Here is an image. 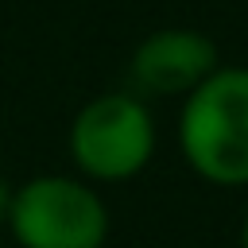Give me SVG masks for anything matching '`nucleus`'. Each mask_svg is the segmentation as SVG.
<instances>
[{
	"mask_svg": "<svg viewBox=\"0 0 248 248\" xmlns=\"http://www.w3.org/2000/svg\"><path fill=\"white\" fill-rule=\"evenodd\" d=\"M178 151L186 167L217 186H248V66H217L178 108Z\"/></svg>",
	"mask_w": 248,
	"mask_h": 248,
	"instance_id": "1",
	"label": "nucleus"
},
{
	"mask_svg": "<svg viewBox=\"0 0 248 248\" xmlns=\"http://www.w3.org/2000/svg\"><path fill=\"white\" fill-rule=\"evenodd\" d=\"M155 116L136 93H101L85 101L66 132L70 163L89 186H116L140 178L155 159Z\"/></svg>",
	"mask_w": 248,
	"mask_h": 248,
	"instance_id": "2",
	"label": "nucleus"
},
{
	"mask_svg": "<svg viewBox=\"0 0 248 248\" xmlns=\"http://www.w3.org/2000/svg\"><path fill=\"white\" fill-rule=\"evenodd\" d=\"M19 248H105L108 205L97 186L78 174H31L16 186L8 225Z\"/></svg>",
	"mask_w": 248,
	"mask_h": 248,
	"instance_id": "3",
	"label": "nucleus"
},
{
	"mask_svg": "<svg viewBox=\"0 0 248 248\" xmlns=\"http://www.w3.org/2000/svg\"><path fill=\"white\" fill-rule=\"evenodd\" d=\"M221 66L217 43L198 27H159L132 50L128 74L147 97H186Z\"/></svg>",
	"mask_w": 248,
	"mask_h": 248,
	"instance_id": "4",
	"label": "nucleus"
},
{
	"mask_svg": "<svg viewBox=\"0 0 248 248\" xmlns=\"http://www.w3.org/2000/svg\"><path fill=\"white\" fill-rule=\"evenodd\" d=\"M12 194H16V186L0 174V229L8 225V209H12Z\"/></svg>",
	"mask_w": 248,
	"mask_h": 248,
	"instance_id": "5",
	"label": "nucleus"
},
{
	"mask_svg": "<svg viewBox=\"0 0 248 248\" xmlns=\"http://www.w3.org/2000/svg\"><path fill=\"white\" fill-rule=\"evenodd\" d=\"M240 248H248V213L240 217Z\"/></svg>",
	"mask_w": 248,
	"mask_h": 248,
	"instance_id": "6",
	"label": "nucleus"
}]
</instances>
